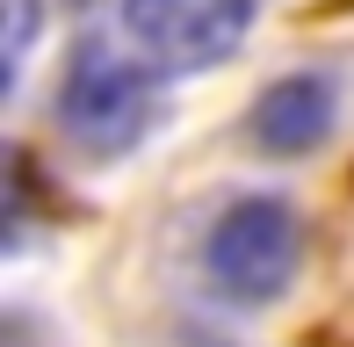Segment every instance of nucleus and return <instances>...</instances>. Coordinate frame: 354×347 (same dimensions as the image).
I'll return each mask as SVG.
<instances>
[{
    "instance_id": "obj_4",
    "label": "nucleus",
    "mask_w": 354,
    "mask_h": 347,
    "mask_svg": "<svg viewBox=\"0 0 354 347\" xmlns=\"http://www.w3.org/2000/svg\"><path fill=\"white\" fill-rule=\"evenodd\" d=\"M333 123H340V80L333 73H282L275 87H261L246 131L275 160H304L333 138Z\"/></svg>"
},
{
    "instance_id": "obj_5",
    "label": "nucleus",
    "mask_w": 354,
    "mask_h": 347,
    "mask_svg": "<svg viewBox=\"0 0 354 347\" xmlns=\"http://www.w3.org/2000/svg\"><path fill=\"white\" fill-rule=\"evenodd\" d=\"M8 8V44H0V58H8V87H15V73H22V58H29V37H37V0H0Z\"/></svg>"
},
{
    "instance_id": "obj_3",
    "label": "nucleus",
    "mask_w": 354,
    "mask_h": 347,
    "mask_svg": "<svg viewBox=\"0 0 354 347\" xmlns=\"http://www.w3.org/2000/svg\"><path fill=\"white\" fill-rule=\"evenodd\" d=\"M123 29L152 66L210 73L246 44L253 0H123Z\"/></svg>"
},
{
    "instance_id": "obj_1",
    "label": "nucleus",
    "mask_w": 354,
    "mask_h": 347,
    "mask_svg": "<svg viewBox=\"0 0 354 347\" xmlns=\"http://www.w3.org/2000/svg\"><path fill=\"white\" fill-rule=\"evenodd\" d=\"M203 268L232 304H275L304 268V217L282 196H239L203 239Z\"/></svg>"
},
{
    "instance_id": "obj_2",
    "label": "nucleus",
    "mask_w": 354,
    "mask_h": 347,
    "mask_svg": "<svg viewBox=\"0 0 354 347\" xmlns=\"http://www.w3.org/2000/svg\"><path fill=\"white\" fill-rule=\"evenodd\" d=\"M159 102H152V80L131 66V58H116L109 44H80L66 58V87H58V131L73 138L87 160H123L131 145H145V131H152Z\"/></svg>"
}]
</instances>
